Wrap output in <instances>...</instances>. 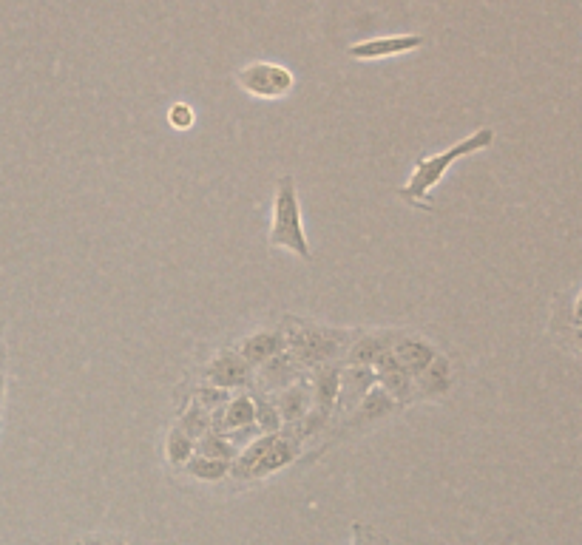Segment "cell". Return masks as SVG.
<instances>
[{"label": "cell", "instance_id": "cell-23", "mask_svg": "<svg viewBox=\"0 0 582 545\" xmlns=\"http://www.w3.org/2000/svg\"><path fill=\"white\" fill-rule=\"evenodd\" d=\"M194 401L199 406H205L208 412H219L222 406L228 404V392L225 389H219V387H211V384H205V387H199L196 389V395H194Z\"/></svg>", "mask_w": 582, "mask_h": 545}, {"label": "cell", "instance_id": "cell-15", "mask_svg": "<svg viewBox=\"0 0 582 545\" xmlns=\"http://www.w3.org/2000/svg\"><path fill=\"white\" fill-rule=\"evenodd\" d=\"M253 423H256V401H253V395L242 392V395L230 398L219 412H213L211 432H233V429L253 426Z\"/></svg>", "mask_w": 582, "mask_h": 545}, {"label": "cell", "instance_id": "cell-5", "mask_svg": "<svg viewBox=\"0 0 582 545\" xmlns=\"http://www.w3.org/2000/svg\"><path fill=\"white\" fill-rule=\"evenodd\" d=\"M236 80L247 94L265 97V100H276V97L290 94V88L296 83L293 71L284 69L279 63H250L236 74Z\"/></svg>", "mask_w": 582, "mask_h": 545}, {"label": "cell", "instance_id": "cell-10", "mask_svg": "<svg viewBox=\"0 0 582 545\" xmlns=\"http://www.w3.org/2000/svg\"><path fill=\"white\" fill-rule=\"evenodd\" d=\"M341 370L344 364H321L310 370V392H313V409L324 418H333L341 389Z\"/></svg>", "mask_w": 582, "mask_h": 545}, {"label": "cell", "instance_id": "cell-6", "mask_svg": "<svg viewBox=\"0 0 582 545\" xmlns=\"http://www.w3.org/2000/svg\"><path fill=\"white\" fill-rule=\"evenodd\" d=\"M202 378H205L211 387H219L225 389V392H230V389L253 387V367L239 355V350H222L216 352L211 361L205 364Z\"/></svg>", "mask_w": 582, "mask_h": 545}, {"label": "cell", "instance_id": "cell-29", "mask_svg": "<svg viewBox=\"0 0 582 545\" xmlns=\"http://www.w3.org/2000/svg\"><path fill=\"white\" fill-rule=\"evenodd\" d=\"M353 531H355V545H367L364 540H361V531H358V526H355Z\"/></svg>", "mask_w": 582, "mask_h": 545}, {"label": "cell", "instance_id": "cell-28", "mask_svg": "<svg viewBox=\"0 0 582 545\" xmlns=\"http://www.w3.org/2000/svg\"><path fill=\"white\" fill-rule=\"evenodd\" d=\"M3 392H6V381H3V372H0V404H3Z\"/></svg>", "mask_w": 582, "mask_h": 545}, {"label": "cell", "instance_id": "cell-2", "mask_svg": "<svg viewBox=\"0 0 582 545\" xmlns=\"http://www.w3.org/2000/svg\"><path fill=\"white\" fill-rule=\"evenodd\" d=\"M492 142L494 128H480V131H475L472 137H463V140L455 142L452 148H446V151L435 154V157H421L415 162V168H412V174L406 179L404 188L398 191V196L406 199V202H412L415 208H429V205H432V202H429V191H432L435 185H441L443 174H446L458 159L492 148Z\"/></svg>", "mask_w": 582, "mask_h": 545}, {"label": "cell", "instance_id": "cell-21", "mask_svg": "<svg viewBox=\"0 0 582 545\" xmlns=\"http://www.w3.org/2000/svg\"><path fill=\"white\" fill-rule=\"evenodd\" d=\"M196 455H205V458L228 460V463H233L236 455H239V449L230 443L225 432H208L205 438L196 440Z\"/></svg>", "mask_w": 582, "mask_h": 545}, {"label": "cell", "instance_id": "cell-11", "mask_svg": "<svg viewBox=\"0 0 582 545\" xmlns=\"http://www.w3.org/2000/svg\"><path fill=\"white\" fill-rule=\"evenodd\" d=\"M392 358L404 367L412 378L415 375H421V372L441 355V352L435 350L426 338H418V335H409V333H404L395 344H392Z\"/></svg>", "mask_w": 582, "mask_h": 545}, {"label": "cell", "instance_id": "cell-8", "mask_svg": "<svg viewBox=\"0 0 582 545\" xmlns=\"http://www.w3.org/2000/svg\"><path fill=\"white\" fill-rule=\"evenodd\" d=\"M404 335V330H372V333H358L350 350L344 355L347 367H372L384 352L392 350V344Z\"/></svg>", "mask_w": 582, "mask_h": 545}, {"label": "cell", "instance_id": "cell-3", "mask_svg": "<svg viewBox=\"0 0 582 545\" xmlns=\"http://www.w3.org/2000/svg\"><path fill=\"white\" fill-rule=\"evenodd\" d=\"M299 449L301 443L290 432L259 435L253 443H247L245 449L236 455V460L230 463V477L262 480L267 475H276L299 458Z\"/></svg>", "mask_w": 582, "mask_h": 545}, {"label": "cell", "instance_id": "cell-27", "mask_svg": "<svg viewBox=\"0 0 582 545\" xmlns=\"http://www.w3.org/2000/svg\"><path fill=\"white\" fill-rule=\"evenodd\" d=\"M574 347L582 350V327H574Z\"/></svg>", "mask_w": 582, "mask_h": 545}, {"label": "cell", "instance_id": "cell-22", "mask_svg": "<svg viewBox=\"0 0 582 545\" xmlns=\"http://www.w3.org/2000/svg\"><path fill=\"white\" fill-rule=\"evenodd\" d=\"M253 401H256V426H259V432H262V435L282 432L284 423H282V415H279V409H276V404H273V395L259 392Z\"/></svg>", "mask_w": 582, "mask_h": 545}, {"label": "cell", "instance_id": "cell-14", "mask_svg": "<svg viewBox=\"0 0 582 545\" xmlns=\"http://www.w3.org/2000/svg\"><path fill=\"white\" fill-rule=\"evenodd\" d=\"M284 350H287V344H284L282 330H270V333L262 330V333L247 335L245 341H242V347H239V355H242L247 364L253 367V372H256L262 364H267L270 358H276V355Z\"/></svg>", "mask_w": 582, "mask_h": 545}, {"label": "cell", "instance_id": "cell-1", "mask_svg": "<svg viewBox=\"0 0 582 545\" xmlns=\"http://www.w3.org/2000/svg\"><path fill=\"white\" fill-rule=\"evenodd\" d=\"M284 344L287 352L299 361L301 370H316L321 364H338L355 341V330H338L324 324H310L296 316L284 318Z\"/></svg>", "mask_w": 582, "mask_h": 545}, {"label": "cell", "instance_id": "cell-25", "mask_svg": "<svg viewBox=\"0 0 582 545\" xmlns=\"http://www.w3.org/2000/svg\"><path fill=\"white\" fill-rule=\"evenodd\" d=\"M74 545H128L123 537H114V534H86L80 537Z\"/></svg>", "mask_w": 582, "mask_h": 545}, {"label": "cell", "instance_id": "cell-17", "mask_svg": "<svg viewBox=\"0 0 582 545\" xmlns=\"http://www.w3.org/2000/svg\"><path fill=\"white\" fill-rule=\"evenodd\" d=\"M392 409H398V404L389 398L384 389L375 384V387L367 392V398H364V401L358 404V409L350 415V426H367V423L381 421V418H387Z\"/></svg>", "mask_w": 582, "mask_h": 545}, {"label": "cell", "instance_id": "cell-7", "mask_svg": "<svg viewBox=\"0 0 582 545\" xmlns=\"http://www.w3.org/2000/svg\"><path fill=\"white\" fill-rule=\"evenodd\" d=\"M299 378H304V370L299 367V361L284 350L253 372V387H259V392L265 395H276L290 384H296Z\"/></svg>", "mask_w": 582, "mask_h": 545}, {"label": "cell", "instance_id": "cell-24", "mask_svg": "<svg viewBox=\"0 0 582 545\" xmlns=\"http://www.w3.org/2000/svg\"><path fill=\"white\" fill-rule=\"evenodd\" d=\"M168 123L174 125L177 131H188L196 123L194 108L188 106V103H174V106L168 108Z\"/></svg>", "mask_w": 582, "mask_h": 545}, {"label": "cell", "instance_id": "cell-13", "mask_svg": "<svg viewBox=\"0 0 582 545\" xmlns=\"http://www.w3.org/2000/svg\"><path fill=\"white\" fill-rule=\"evenodd\" d=\"M273 404L282 415L284 426H296L301 423L310 412H313V392H310V381L307 378H299L296 384H290L282 392L273 395Z\"/></svg>", "mask_w": 582, "mask_h": 545}, {"label": "cell", "instance_id": "cell-26", "mask_svg": "<svg viewBox=\"0 0 582 545\" xmlns=\"http://www.w3.org/2000/svg\"><path fill=\"white\" fill-rule=\"evenodd\" d=\"M571 324H574V327H582V290L577 293V299H574V310H571Z\"/></svg>", "mask_w": 582, "mask_h": 545}, {"label": "cell", "instance_id": "cell-4", "mask_svg": "<svg viewBox=\"0 0 582 545\" xmlns=\"http://www.w3.org/2000/svg\"><path fill=\"white\" fill-rule=\"evenodd\" d=\"M270 245L284 247L290 253H296L299 259L310 262L313 250L304 236V222H301V205L296 194V179L282 176L276 182V194H273V219H270Z\"/></svg>", "mask_w": 582, "mask_h": 545}, {"label": "cell", "instance_id": "cell-9", "mask_svg": "<svg viewBox=\"0 0 582 545\" xmlns=\"http://www.w3.org/2000/svg\"><path fill=\"white\" fill-rule=\"evenodd\" d=\"M378 384V375L372 367H347L341 370V389H338L336 409L344 415H353L358 404L367 398V392Z\"/></svg>", "mask_w": 582, "mask_h": 545}, {"label": "cell", "instance_id": "cell-19", "mask_svg": "<svg viewBox=\"0 0 582 545\" xmlns=\"http://www.w3.org/2000/svg\"><path fill=\"white\" fill-rule=\"evenodd\" d=\"M185 472L194 477V480H205V483H219L230 475L228 460L205 458V455H194V458L185 463Z\"/></svg>", "mask_w": 582, "mask_h": 545}, {"label": "cell", "instance_id": "cell-20", "mask_svg": "<svg viewBox=\"0 0 582 545\" xmlns=\"http://www.w3.org/2000/svg\"><path fill=\"white\" fill-rule=\"evenodd\" d=\"M177 426L179 429H185V432H188L194 440H199V438H205V435L213 429V415L205 409V406H199L196 401H191L188 409L179 415Z\"/></svg>", "mask_w": 582, "mask_h": 545}, {"label": "cell", "instance_id": "cell-18", "mask_svg": "<svg viewBox=\"0 0 582 545\" xmlns=\"http://www.w3.org/2000/svg\"><path fill=\"white\" fill-rule=\"evenodd\" d=\"M196 455V440L185 432V429H179L174 426L171 432H168V438H165V458L168 463L174 466V469H185V463L194 458Z\"/></svg>", "mask_w": 582, "mask_h": 545}, {"label": "cell", "instance_id": "cell-16", "mask_svg": "<svg viewBox=\"0 0 582 545\" xmlns=\"http://www.w3.org/2000/svg\"><path fill=\"white\" fill-rule=\"evenodd\" d=\"M449 387H452V367L443 355H438L421 375H415V395L426 398V401L446 398Z\"/></svg>", "mask_w": 582, "mask_h": 545}, {"label": "cell", "instance_id": "cell-12", "mask_svg": "<svg viewBox=\"0 0 582 545\" xmlns=\"http://www.w3.org/2000/svg\"><path fill=\"white\" fill-rule=\"evenodd\" d=\"M426 40L421 35H395V37H375L367 43H355L347 49L350 57L355 60H381V57H395V54H406L421 49Z\"/></svg>", "mask_w": 582, "mask_h": 545}]
</instances>
